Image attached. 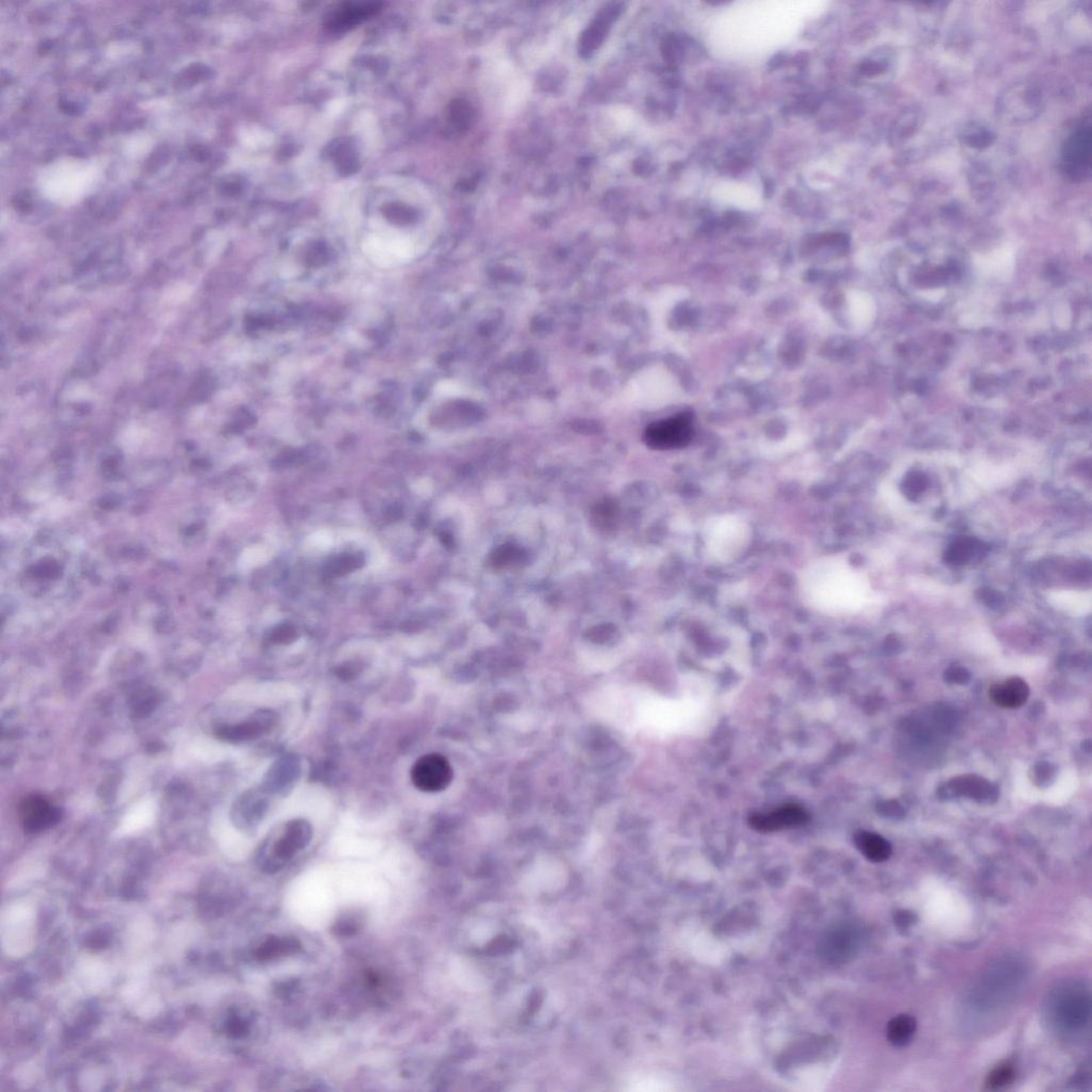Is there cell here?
I'll return each mask as SVG.
<instances>
[{
  "instance_id": "26",
  "label": "cell",
  "mask_w": 1092,
  "mask_h": 1092,
  "mask_svg": "<svg viewBox=\"0 0 1092 1092\" xmlns=\"http://www.w3.org/2000/svg\"><path fill=\"white\" fill-rule=\"evenodd\" d=\"M910 922H913V918H911V915L903 913L902 914L899 915L897 924L899 926L902 925L903 928V927H907V925L910 924Z\"/></svg>"
},
{
  "instance_id": "1",
  "label": "cell",
  "mask_w": 1092,
  "mask_h": 1092,
  "mask_svg": "<svg viewBox=\"0 0 1092 1092\" xmlns=\"http://www.w3.org/2000/svg\"><path fill=\"white\" fill-rule=\"evenodd\" d=\"M799 588L805 604L826 615L847 610L855 598L851 573L834 558L809 564L800 573Z\"/></svg>"
},
{
  "instance_id": "9",
  "label": "cell",
  "mask_w": 1092,
  "mask_h": 1092,
  "mask_svg": "<svg viewBox=\"0 0 1092 1092\" xmlns=\"http://www.w3.org/2000/svg\"><path fill=\"white\" fill-rule=\"evenodd\" d=\"M1056 1007V1017L1063 1027L1079 1028L1083 1027L1089 1013V997L1085 993L1078 991V989L1075 992L1070 989L1062 993Z\"/></svg>"
},
{
  "instance_id": "22",
  "label": "cell",
  "mask_w": 1092,
  "mask_h": 1092,
  "mask_svg": "<svg viewBox=\"0 0 1092 1092\" xmlns=\"http://www.w3.org/2000/svg\"><path fill=\"white\" fill-rule=\"evenodd\" d=\"M878 813L882 816L889 817V819H897L905 816V809L898 801L889 800L878 804Z\"/></svg>"
},
{
  "instance_id": "21",
  "label": "cell",
  "mask_w": 1092,
  "mask_h": 1092,
  "mask_svg": "<svg viewBox=\"0 0 1092 1092\" xmlns=\"http://www.w3.org/2000/svg\"><path fill=\"white\" fill-rule=\"evenodd\" d=\"M827 939L828 942L834 943V946L831 945L824 948V949L828 950V953H831L832 950H834L835 953H838V956L840 954V957H843L844 954L851 952L852 948H850V946L852 945V933L848 932L844 933L843 930L840 932L839 929L836 930V932L832 933Z\"/></svg>"
},
{
  "instance_id": "18",
  "label": "cell",
  "mask_w": 1092,
  "mask_h": 1092,
  "mask_svg": "<svg viewBox=\"0 0 1092 1092\" xmlns=\"http://www.w3.org/2000/svg\"><path fill=\"white\" fill-rule=\"evenodd\" d=\"M928 486V478L924 473L913 471L902 479V492L908 500L918 501Z\"/></svg>"
},
{
  "instance_id": "5",
  "label": "cell",
  "mask_w": 1092,
  "mask_h": 1092,
  "mask_svg": "<svg viewBox=\"0 0 1092 1092\" xmlns=\"http://www.w3.org/2000/svg\"><path fill=\"white\" fill-rule=\"evenodd\" d=\"M412 782L419 791L439 793L450 787L453 767L442 754L429 753L419 757L411 771Z\"/></svg>"
},
{
  "instance_id": "27",
  "label": "cell",
  "mask_w": 1092,
  "mask_h": 1092,
  "mask_svg": "<svg viewBox=\"0 0 1092 1092\" xmlns=\"http://www.w3.org/2000/svg\"><path fill=\"white\" fill-rule=\"evenodd\" d=\"M117 504V501L116 500V497H105L104 500L101 501V507H104V508L106 505H108V508H113Z\"/></svg>"
},
{
  "instance_id": "4",
  "label": "cell",
  "mask_w": 1092,
  "mask_h": 1092,
  "mask_svg": "<svg viewBox=\"0 0 1092 1092\" xmlns=\"http://www.w3.org/2000/svg\"><path fill=\"white\" fill-rule=\"evenodd\" d=\"M693 437V419L687 413L652 424L644 434L647 446L663 450L685 447Z\"/></svg>"
},
{
  "instance_id": "2",
  "label": "cell",
  "mask_w": 1092,
  "mask_h": 1092,
  "mask_svg": "<svg viewBox=\"0 0 1092 1092\" xmlns=\"http://www.w3.org/2000/svg\"><path fill=\"white\" fill-rule=\"evenodd\" d=\"M752 530L747 521L736 514L725 513L706 522L703 544L706 556L716 564H729L747 549Z\"/></svg>"
},
{
  "instance_id": "7",
  "label": "cell",
  "mask_w": 1092,
  "mask_h": 1092,
  "mask_svg": "<svg viewBox=\"0 0 1092 1092\" xmlns=\"http://www.w3.org/2000/svg\"><path fill=\"white\" fill-rule=\"evenodd\" d=\"M19 815L23 829L29 834H38L59 823L61 812L42 796H29L19 805Z\"/></svg>"
},
{
  "instance_id": "8",
  "label": "cell",
  "mask_w": 1092,
  "mask_h": 1092,
  "mask_svg": "<svg viewBox=\"0 0 1092 1092\" xmlns=\"http://www.w3.org/2000/svg\"><path fill=\"white\" fill-rule=\"evenodd\" d=\"M948 796L968 797L980 803H991L997 799V789L984 777L966 775L956 777L943 789Z\"/></svg>"
},
{
  "instance_id": "3",
  "label": "cell",
  "mask_w": 1092,
  "mask_h": 1092,
  "mask_svg": "<svg viewBox=\"0 0 1092 1092\" xmlns=\"http://www.w3.org/2000/svg\"><path fill=\"white\" fill-rule=\"evenodd\" d=\"M1092 131L1089 117L1076 125L1063 145V170L1074 182L1089 178Z\"/></svg>"
},
{
  "instance_id": "10",
  "label": "cell",
  "mask_w": 1092,
  "mask_h": 1092,
  "mask_svg": "<svg viewBox=\"0 0 1092 1092\" xmlns=\"http://www.w3.org/2000/svg\"><path fill=\"white\" fill-rule=\"evenodd\" d=\"M381 3H348L341 6L334 13L330 15L325 27L329 30L344 31L364 19L372 17L380 10Z\"/></svg>"
},
{
  "instance_id": "12",
  "label": "cell",
  "mask_w": 1092,
  "mask_h": 1092,
  "mask_svg": "<svg viewBox=\"0 0 1092 1092\" xmlns=\"http://www.w3.org/2000/svg\"><path fill=\"white\" fill-rule=\"evenodd\" d=\"M312 836V829L304 820H294L288 824L282 838L274 845V854L278 859L288 860L298 850L306 846Z\"/></svg>"
},
{
  "instance_id": "24",
  "label": "cell",
  "mask_w": 1092,
  "mask_h": 1092,
  "mask_svg": "<svg viewBox=\"0 0 1092 1092\" xmlns=\"http://www.w3.org/2000/svg\"><path fill=\"white\" fill-rule=\"evenodd\" d=\"M980 598L988 607L992 610H999L1004 604L1003 596L999 592L992 589H981Z\"/></svg>"
},
{
  "instance_id": "17",
  "label": "cell",
  "mask_w": 1092,
  "mask_h": 1092,
  "mask_svg": "<svg viewBox=\"0 0 1092 1092\" xmlns=\"http://www.w3.org/2000/svg\"><path fill=\"white\" fill-rule=\"evenodd\" d=\"M298 948L299 944L293 939H270L259 948L257 954L261 960L273 959L281 954L292 953Z\"/></svg>"
},
{
  "instance_id": "15",
  "label": "cell",
  "mask_w": 1092,
  "mask_h": 1092,
  "mask_svg": "<svg viewBox=\"0 0 1092 1092\" xmlns=\"http://www.w3.org/2000/svg\"><path fill=\"white\" fill-rule=\"evenodd\" d=\"M917 1029L913 1017L901 1015L893 1017L887 1025V1039L895 1047H903L910 1043Z\"/></svg>"
},
{
  "instance_id": "11",
  "label": "cell",
  "mask_w": 1092,
  "mask_h": 1092,
  "mask_svg": "<svg viewBox=\"0 0 1092 1092\" xmlns=\"http://www.w3.org/2000/svg\"><path fill=\"white\" fill-rule=\"evenodd\" d=\"M1031 694L1023 679L1011 678L990 687L989 694L993 703L1003 709H1017L1027 701Z\"/></svg>"
},
{
  "instance_id": "13",
  "label": "cell",
  "mask_w": 1092,
  "mask_h": 1092,
  "mask_svg": "<svg viewBox=\"0 0 1092 1092\" xmlns=\"http://www.w3.org/2000/svg\"><path fill=\"white\" fill-rule=\"evenodd\" d=\"M1001 112L1011 116L1012 121L1027 120L1038 112L1039 100L1034 90L1017 86L1015 91L1008 93Z\"/></svg>"
},
{
  "instance_id": "14",
  "label": "cell",
  "mask_w": 1092,
  "mask_h": 1092,
  "mask_svg": "<svg viewBox=\"0 0 1092 1092\" xmlns=\"http://www.w3.org/2000/svg\"><path fill=\"white\" fill-rule=\"evenodd\" d=\"M854 842L859 851L871 862H885L891 857V844L881 835L860 830L855 835Z\"/></svg>"
},
{
  "instance_id": "6",
  "label": "cell",
  "mask_w": 1092,
  "mask_h": 1092,
  "mask_svg": "<svg viewBox=\"0 0 1092 1092\" xmlns=\"http://www.w3.org/2000/svg\"><path fill=\"white\" fill-rule=\"evenodd\" d=\"M811 815L798 804H784L768 813H754L749 817L748 824L752 830L760 834L788 830L804 826L810 822Z\"/></svg>"
},
{
  "instance_id": "16",
  "label": "cell",
  "mask_w": 1092,
  "mask_h": 1092,
  "mask_svg": "<svg viewBox=\"0 0 1092 1092\" xmlns=\"http://www.w3.org/2000/svg\"><path fill=\"white\" fill-rule=\"evenodd\" d=\"M977 545L975 542L969 538H960L949 545L944 554V561L946 564L953 565H962L970 563L975 556Z\"/></svg>"
},
{
  "instance_id": "19",
  "label": "cell",
  "mask_w": 1092,
  "mask_h": 1092,
  "mask_svg": "<svg viewBox=\"0 0 1092 1092\" xmlns=\"http://www.w3.org/2000/svg\"><path fill=\"white\" fill-rule=\"evenodd\" d=\"M1016 1070L1011 1063H1005L990 1072L985 1079V1087L990 1090H1000L1011 1085L1015 1079Z\"/></svg>"
},
{
  "instance_id": "20",
  "label": "cell",
  "mask_w": 1092,
  "mask_h": 1092,
  "mask_svg": "<svg viewBox=\"0 0 1092 1092\" xmlns=\"http://www.w3.org/2000/svg\"><path fill=\"white\" fill-rule=\"evenodd\" d=\"M962 139H964V143L970 148H988L990 144H992L993 140H995V136H993L992 133L988 131L987 128L972 125L971 127L965 129Z\"/></svg>"
},
{
  "instance_id": "23",
  "label": "cell",
  "mask_w": 1092,
  "mask_h": 1092,
  "mask_svg": "<svg viewBox=\"0 0 1092 1092\" xmlns=\"http://www.w3.org/2000/svg\"><path fill=\"white\" fill-rule=\"evenodd\" d=\"M970 678H971V675H970L969 671L960 666L949 668L944 674L945 681L952 683V684H966L970 681Z\"/></svg>"
},
{
  "instance_id": "25",
  "label": "cell",
  "mask_w": 1092,
  "mask_h": 1092,
  "mask_svg": "<svg viewBox=\"0 0 1092 1092\" xmlns=\"http://www.w3.org/2000/svg\"><path fill=\"white\" fill-rule=\"evenodd\" d=\"M246 1031H247L246 1025L245 1023L242 1022L241 1020L233 1019L231 1021L229 1024V1032L231 1035H233L235 1037H241L243 1034H245Z\"/></svg>"
}]
</instances>
